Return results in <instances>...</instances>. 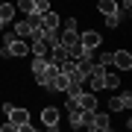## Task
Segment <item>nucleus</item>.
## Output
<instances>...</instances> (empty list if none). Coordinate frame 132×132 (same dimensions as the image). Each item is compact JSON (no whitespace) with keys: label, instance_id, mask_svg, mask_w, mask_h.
Here are the masks:
<instances>
[{"label":"nucleus","instance_id":"9","mask_svg":"<svg viewBox=\"0 0 132 132\" xmlns=\"http://www.w3.org/2000/svg\"><path fill=\"white\" fill-rule=\"evenodd\" d=\"M88 129H94V132H109V129H112V120H109V114L94 112V118H91V126H88Z\"/></svg>","mask_w":132,"mask_h":132},{"label":"nucleus","instance_id":"5","mask_svg":"<svg viewBox=\"0 0 132 132\" xmlns=\"http://www.w3.org/2000/svg\"><path fill=\"white\" fill-rule=\"evenodd\" d=\"M132 106V94L126 91V94H114L112 100H109V109L112 112H126V109Z\"/></svg>","mask_w":132,"mask_h":132},{"label":"nucleus","instance_id":"3","mask_svg":"<svg viewBox=\"0 0 132 132\" xmlns=\"http://www.w3.org/2000/svg\"><path fill=\"white\" fill-rule=\"evenodd\" d=\"M59 44L68 47V53H73L76 47H79V29H65V32L59 35Z\"/></svg>","mask_w":132,"mask_h":132},{"label":"nucleus","instance_id":"18","mask_svg":"<svg viewBox=\"0 0 132 132\" xmlns=\"http://www.w3.org/2000/svg\"><path fill=\"white\" fill-rule=\"evenodd\" d=\"M118 85H120V76H114V73H109V71H106V76H103V88L114 91Z\"/></svg>","mask_w":132,"mask_h":132},{"label":"nucleus","instance_id":"7","mask_svg":"<svg viewBox=\"0 0 132 132\" xmlns=\"http://www.w3.org/2000/svg\"><path fill=\"white\" fill-rule=\"evenodd\" d=\"M68 56H71V53H68V47H62V44L56 41V44L50 47V53H47V62H50V65H62Z\"/></svg>","mask_w":132,"mask_h":132},{"label":"nucleus","instance_id":"16","mask_svg":"<svg viewBox=\"0 0 132 132\" xmlns=\"http://www.w3.org/2000/svg\"><path fill=\"white\" fill-rule=\"evenodd\" d=\"M47 53H50V44L47 41H41V38L32 41V56H47Z\"/></svg>","mask_w":132,"mask_h":132},{"label":"nucleus","instance_id":"22","mask_svg":"<svg viewBox=\"0 0 132 132\" xmlns=\"http://www.w3.org/2000/svg\"><path fill=\"white\" fill-rule=\"evenodd\" d=\"M97 65H103V68H106V65H112V53H103V56H100V62H97Z\"/></svg>","mask_w":132,"mask_h":132},{"label":"nucleus","instance_id":"24","mask_svg":"<svg viewBox=\"0 0 132 132\" xmlns=\"http://www.w3.org/2000/svg\"><path fill=\"white\" fill-rule=\"evenodd\" d=\"M65 29H76V18H68L65 21Z\"/></svg>","mask_w":132,"mask_h":132},{"label":"nucleus","instance_id":"10","mask_svg":"<svg viewBox=\"0 0 132 132\" xmlns=\"http://www.w3.org/2000/svg\"><path fill=\"white\" fill-rule=\"evenodd\" d=\"M41 123H44L47 129H56V126H59V109L47 106V109L41 112Z\"/></svg>","mask_w":132,"mask_h":132},{"label":"nucleus","instance_id":"23","mask_svg":"<svg viewBox=\"0 0 132 132\" xmlns=\"http://www.w3.org/2000/svg\"><path fill=\"white\" fill-rule=\"evenodd\" d=\"M29 38H32V41H38V38H41V27H32V32H29Z\"/></svg>","mask_w":132,"mask_h":132},{"label":"nucleus","instance_id":"27","mask_svg":"<svg viewBox=\"0 0 132 132\" xmlns=\"http://www.w3.org/2000/svg\"><path fill=\"white\" fill-rule=\"evenodd\" d=\"M0 3H3V0H0Z\"/></svg>","mask_w":132,"mask_h":132},{"label":"nucleus","instance_id":"6","mask_svg":"<svg viewBox=\"0 0 132 132\" xmlns=\"http://www.w3.org/2000/svg\"><path fill=\"white\" fill-rule=\"evenodd\" d=\"M103 76H106V68L103 65H94L88 73V82H91V91H103Z\"/></svg>","mask_w":132,"mask_h":132},{"label":"nucleus","instance_id":"17","mask_svg":"<svg viewBox=\"0 0 132 132\" xmlns=\"http://www.w3.org/2000/svg\"><path fill=\"white\" fill-rule=\"evenodd\" d=\"M29 32H32V24H29V21H21V24L15 27V35L18 38H29Z\"/></svg>","mask_w":132,"mask_h":132},{"label":"nucleus","instance_id":"13","mask_svg":"<svg viewBox=\"0 0 132 132\" xmlns=\"http://www.w3.org/2000/svg\"><path fill=\"white\" fill-rule=\"evenodd\" d=\"M68 85H71V79H68V73H56V76H53V82H50V91H65L68 88Z\"/></svg>","mask_w":132,"mask_h":132},{"label":"nucleus","instance_id":"15","mask_svg":"<svg viewBox=\"0 0 132 132\" xmlns=\"http://www.w3.org/2000/svg\"><path fill=\"white\" fill-rule=\"evenodd\" d=\"M12 18H15V6L9 3V0H3V3H0V21H3V24H9Z\"/></svg>","mask_w":132,"mask_h":132},{"label":"nucleus","instance_id":"1","mask_svg":"<svg viewBox=\"0 0 132 132\" xmlns=\"http://www.w3.org/2000/svg\"><path fill=\"white\" fill-rule=\"evenodd\" d=\"M6 114H9V120L15 123V129H18V132H32V126H29V112H27V109L12 106Z\"/></svg>","mask_w":132,"mask_h":132},{"label":"nucleus","instance_id":"8","mask_svg":"<svg viewBox=\"0 0 132 132\" xmlns=\"http://www.w3.org/2000/svg\"><path fill=\"white\" fill-rule=\"evenodd\" d=\"M76 103H79L82 112H94V109H97V97H94V91H79Z\"/></svg>","mask_w":132,"mask_h":132},{"label":"nucleus","instance_id":"26","mask_svg":"<svg viewBox=\"0 0 132 132\" xmlns=\"http://www.w3.org/2000/svg\"><path fill=\"white\" fill-rule=\"evenodd\" d=\"M0 29H6V24H3V21H0Z\"/></svg>","mask_w":132,"mask_h":132},{"label":"nucleus","instance_id":"14","mask_svg":"<svg viewBox=\"0 0 132 132\" xmlns=\"http://www.w3.org/2000/svg\"><path fill=\"white\" fill-rule=\"evenodd\" d=\"M47 56H32V76H41L44 71H47Z\"/></svg>","mask_w":132,"mask_h":132},{"label":"nucleus","instance_id":"11","mask_svg":"<svg viewBox=\"0 0 132 132\" xmlns=\"http://www.w3.org/2000/svg\"><path fill=\"white\" fill-rule=\"evenodd\" d=\"M112 65H118L120 71H129V68H132V56L126 50H114L112 53Z\"/></svg>","mask_w":132,"mask_h":132},{"label":"nucleus","instance_id":"21","mask_svg":"<svg viewBox=\"0 0 132 132\" xmlns=\"http://www.w3.org/2000/svg\"><path fill=\"white\" fill-rule=\"evenodd\" d=\"M15 38H18V35H15V29H6V32H3V44H12Z\"/></svg>","mask_w":132,"mask_h":132},{"label":"nucleus","instance_id":"12","mask_svg":"<svg viewBox=\"0 0 132 132\" xmlns=\"http://www.w3.org/2000/svg\"><path fill=\"white\" fill-rule=\"evenodd\" d=\"M41 27H44V29H59V27H62V18H59L56 12L47 9V12L41 15Z\"/></svg>","mask_w":132,"mask_h":132},{"label":"nucleus","instance_id":"2","mask_svg":"<svg viewBox=\"0 0 132 132\" xmlns=\"http://www.w3.org/2000/svg\"><path fill=\"white\" fill-rule=\"evenodd\" d=\"M100 44H103V35H100L97 29H85V32H79V47H85V50H97Z\"/></svg>","mask_w":132,"mask_h":132},{"label":"nucleus","instance_id":"20","mask_svg":"<svg viewBox=\"0 0 132 132\" xmlns=\"http://www.w3.org/2000/svg\"><path fill=\"white\" fill-rule=\"evenodd\" d=\"M15 9H21L24 15H29V12H35V3H32V0H21V3L15 6Z\"/></svg>","mask_w":132,"mask_h":132},{"label":"nucleus","instance_id":"19","mask_svg":"<svg viewBox=\"0 0 132 132\" xmlns=\"http://www.w3.org/2000/svg\"><path fill=\"white\" fill-rule=\"evenodd\" d=\"M100 12L103 15H114L118 12V3H114V0H100Z\"/></svg>","mask_w":132,"mask_h":132},{"label":"nucleus","instance_id":"4","mask_svg":"<svg viewBox=\"0 0 132 132\" xmlns=\"http://www.w3.org/2000/svg\"><path fill=\"white\" fill-rule=\"evenodd\" d=\"M29 53V44L24 38H15L12 44H3V56H27Z\"/></svg>","mask_w":132,"mask_h":132},{"label":"nucleus","instance_id":"25","mask_svg":"<svg viewBox=\"0 0 132 132\" xmlns=\"http://www.w3.org/2000/svg\"><path fill=\"white\" fill-rule=\"evenodd\" d=\"M123 6H126V9H129V6H132V0H123Z\"/></svg>","mask_w":132,"mask_h":132}]
</instances>
